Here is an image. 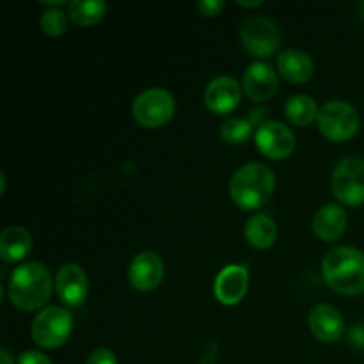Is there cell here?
<instances>
[{
    "instance_id": "obj_13",
    "label": "cell",
    "mask_w": 364,
    "mask_h": 364,
    "mask_svg": "<svg viewBox=\"0 0 364 364\" xmlns=\"http://www.w3.org/2000/svg\"><path fill=\"white\" fill-rule=\"evenodd\" d=\"M164 262L155 251H142L130 262L128 281L137 291H153L164 279Z\"/></svg>"
},
{
    "instance_id": "obj_15",
    "label": "cell",
    "mask_w": 364,
    "mask_h": 364,
    "mask_svg": "<svg viewBox=\"0 0 364 364\" xmlns=\"http://www.w3.org/2000/svg\"><path fill=\"white\" fill-rule=\"evenodd\" d=\"M309 331L323 343H336L345 333V320L341 313L331 304H316L309 311Z\"/></svg>"
},
{
    "instance_id": "obj_12",
    "label": "cell",
    "mask_w": 364,
    "mask_h": 364,
    "mask_svg": "<svg viewBox=\"0 0 364 364\" xmlns=\"http://www.w3.org/2000/svg\"><path fill=\"white\" fill-rule=\"evenodd\" d=\"M279 80H277V71L269 63H252L247 66L242 77V89L245 96L256 103L269 102L276 96Z\"/></svg>"
},
{
    "instance_id": "obj_5",
    "label": "cell",
    "mask_w": 364,
    "mask_h": 364,
    "mask_svg": "<svg viewBox=\"0 0 364 364\" xmlns=\"http://www.w3.org/2000/svg\"><path fill=\"white\" fill-rule=\"evenodd\" d=\"M176 112V100L167 89L151 87L135 96L132 114L142 128H160L169 123Z\"/></svg>"
},
{
    "instance_id": "obj_16",
    "label": "cell",
    "mask_w": 364,
    "mask_h": 364,
    "mask_svg": "<svg viewBox=\"0 0 364 364\" xmlns=\"http://www.w3.org/2000/svg\"><path fill=\"white\" fill-rule=\"evenodd\" d=\"M348 226L347 212L343 206L336 205V203H329L323 205L318 212L313 217L311 228L315 231L316 237L323 242H336L341 238Z\"/></svg>"
},
{
    "instance_id": "obj_25",
    "label": "cell",
    "mask_w": 364,
    "mask_h": 364,
    "mask_svg": "<svg viewBox=\"0 0 364 364\" xmlns=\"http://www.w3.org/2000/svg\"><path fill=\"white\" fill-rule=\"evenodd\" d=\"M85 364H117V358L110 348L100 347L89 354Z\"/></svg>"
},
{
    "instance_id": "obj_29",
    "label": "cell",
    "mask_w": 364,
    "mask_h": 364,
    "mask_svg": "<svg viewBox=\"0 0 364 364\" xmlns=\"http://www.w3.org/2000/svg\"><path fill=\"white\" fill-rule=\"evenodd\" d=\"M237 6L247 7V9H252V7L263 6V2H262V0H255V2H245V0H237Z\"/></svg>"
},
{
    "instance_id": "obj_10",
    "label": "cell",
    "mask_w": 364,
    "mask_h": 364,
    "mask_svg": "<svg viewBox=\"0 0 364 364\" xmlns=\"http://www.w3.org/2000/svg\"><path fill=\"white\" fill-rule=\"evenodd\" d=\"M55 291L66 308H80L89 294L85 270L77 263H64L55 276Z\"/></svg>"
},
{
    "instance_id": "obj_23",
    "label": "cell",
    "mask_w": 364,
    "mask_h": 364,
    "mask_svg": "<svg viewBox=\"0 0 364 364\" xmlns=\"http://www.w3.org/2000/svg\"><path fill=\"white\" fill-rule=\"evenodd\" d=\"M68 14L63 9H46L43 13L39 25H41V31L45 32L50 38H57V36H63L68 28Z\"/></svg>"
},
{
    "instance_id": "obj_6",
    "label": "cell",
    "mask_w": 364,
    "mask_h": 364,
    "mask_svg": "<svg viewBox=\"0 0 364 364\" xmlns=\"http://www.w3.org/2000/svg\"><path fill=\"white\" fill-rule=\"evenodd\" d=\"M320 134L333 142H347L358 134L359 114L355 107H352L343 100H333L320 107L318 119Z\"/></svg>"
},
{
    "instance_id": "obj_26",
    "label": "cell",
    "mask_w": 364,
    "mask_h": 364,
    "mask_svg": "<svg viewBox=\"0 0 364 364\" xmlns=\"http://www.w3.org/2000/svg\"><path fill=\"white\" fill-rule=\"evenodd\" d=\"M16 364H52V361H50V359L43 354V352L25 350L20 354Z\"/></svg>"
},
{
    "instance_id": "obj_18",
    "label": "cell",
    "mask_w": 364,
    "mask_h": 364,
    "mask_svg": "<svg viewBox=\"0 0 364 364\" xmlns=\"http://www.w3.org/2000/svg\"><path fill=\"white\" fill-rule=\"evenodd\" d=\"M32 251V235L21 226H9L0 235V258L4 263L21 262Z\"/></svg>"
},
{
    "instance_id": "obj_20",
    "label": "cell",
    "mask_w": 364,
    "mask_h": 364,
    "mask_svg": "<svg viewBox=\"0 0 364 364\" xmlns=\"http://www.w3.org/2000/svg\"><path fill=\"white\" fill-rule=\"evenodd\" d=\"M66 14L78 27H92L107 14V4L103 0H71Z\"/></svg>"
},
{
    "instance_id": "obj_27",
    "label": "cell",
    "mask_w": 364,
    "mask_h": 364,
    "mask_svg": "<svg viewBox=\"0 0 364 364\" xmlns=\"http://www.w3.org/2000/svg\"><path fill=\"white\" fill-rule=\"evenodd\" d=\"M348 341L352 347L364 348V323H354L348 331Z\"/></svg>"
},
{
    "instance_id": "obj_19",
    "label": "cell",
    "mask_w": 364,
    "mask_h": 364,
    "mask_svg": "<svg viewBox=\"0 0 364 364\" xmlns=\"http://www.w3.org/2000/svg\"><path fill=\"white\" fill-rule=\"evenodd\" d=\"M244 233L251 247L265 251L276 244L277 224L272 217L265 215V213H255L245 223Z\"/></svg>"
},
{
    "instance_id": "obj_8",
    "label": "cell",
    "mask_w": 364,
    "mask_h": 364,
    "mask_svg": "<svg viewBox=\"0 0 364 364\" xmlns=\"http://www.w3.org/2000/svg\"><path fill=\"white\" fill-rule=\"evenodd\" d=\"M244 48L258 59L274 55L281 46V31L276 21L265 16L249 18L240 31Z\"/></svg>"
},
{
    "instance_id": "obj_14",
    "label": "cell",
    "mask_w": 364,
    "mask_h": 364,
    "mask_svg": "<svg viewBox=\"0 0 364 364\" xmlns=\"http://www.w3.org/2000/svg\"><path fill=\"white\" fill-rule=\"evenodd\" d=\"M249 288V272L242 265H228L213 281V294L223 306H237Z\"/></svg>"
},
{
    "instance_id": "obj_2",
    "label": "cell",
    "mask_w": 364,
    "mask_h": 364,
    "mask_svg": "<svg viewBox=\"0 0 364 364\" xmlns=\"http://www.w3.org/2000/svg\"><path fill=\"white\" fill-rule=\"evenodd\" d=\"M323 281L331 290L341 295H359L364 291V252L350 245L333 247L322 262Z\"/></svg>"
},
{
    "instance_id": "obj_1",
    "label": "cell",
    "mask_w": 364,
    "mask_h": 364,
    "mask_svg": "<svg viewBox=\"0 0 364 364\" xmlns=\"http://www.w3.org/2000/svg\"><path fill=\"white\" fill-rule=\"evenodd\" d=\"M55 283L48 269L39 262H28L11 272L7 281V297L20 311L41 309L52 297Z\"/></svg>"
},
{
    "instance_id": "obj_4",
    "label": "cell",
    "mask_w": 364,
    "mask_h": 364,
    "mask_svg": "<svg viewBox=\"0 0 364 364\" xmlns=\"http://www.w3.org/2000/svg\"><path fill=\"white\" fill-rule=\"evenodd\" d=\"M73 331V316L66 308L48 306L43 308L32 320L31 334L38 347L45 350H55L63 347Z\"/></svg>"
},
{
    "instance_id": "obj_3",
    "label": "cell",
    "mask_w": 364,
    "mask_h": 364,
    "mask_svg": "<svg viewBox=\"0 0 364 364\" xmlns=\"http://www.w3.org/2000/svg\"><path fill=\"white\" fill-rule=\"evenodd\" d=\"M276 191V176L265 164L251 162L238 167L230 181V196L240 210H258L265 206Z\"/></svg>"
},
{
    "instance_id": "obj_24",
    "label": "cell",
    "mask_w": 364,
    "mask_h": 364,
    "mask_svg": "<svg viewBox=\"0 0 364 364\" xmlns=\"http://www.w3.org/2000/svg\"><path fill=\"white\" fill-rule=\"evenodd\" d=\"M196 9L205 18H215L223 13L224 2H220V0H199V2H196Z\"/></svg>"
},
{
    "instance_id": "obj_9",
    "label": "cell",
    "mask_w": 364,
    "mask_h": 364,
    "mask_svg": "<svg viewBox=\"0 0 364 364\" xmlns=\"http://www.w3.org/2000/svg\"><path fill=\"white\" fill-rule=\"evenodd\" d=\"M256 148L270 160H284L295 151V134L281 121H265L255 134Z\"/></svg>"
},
{
    "instance_id": "obj_11",
    "label": "cell",
    "mask_w": 364,
    "mask_h": 364,
    "mask_svg": "<svg viewBox=\"0 0 364 364\" xmlns=\"http://www.w3.org/2000/svg\"><path fill=\"white\" fill-rule=\"evenodd\" d=\"M242 85L237 78L230 75H220L208 82L205 89V103L210 112L217 116H226L231 114L242 100Z\"/></svg>"
},
{
    "instance_id": "obj_7",
    "label": "cell",
    "mask_w": 364,
    "mask_h": 364,
    "mask_svg": "<svg viewBox=\"0 0 364 364\" xmlns=\"http://www.w3.org/2000/svg\"><path fill=\"white\" fill-rule=\"evenodd\" d=\"M333 194L341 205H364V159L345 156L336 164L331 176Z\"/></svg>"
},
{
    "instance_id": "obj_22",
    "label": "cell",
    "mask_w": 364,
    "mask_h": 364,
    "mask_svg": "<svg viewBox=\"0 0 364 364\" xmlns=\"http://www.w3.org/2000/svg\"><path fill=\"white\" fill-rule=\"evenodd\" d=\"M252 130H255V123L251 119L230 117V119L220 124V139L231 146L244 144L252 135Z\"/></svg>"
},
{
    "instance_id": "obj_28",
    "label": "cell",
    "mask_w": 364,
    "mask_h": 364,
    "mask_svg": "<svg viewBox=\"0 0 364 364\" xmlns=\"http://www.w3.org/2000/svg\"><path fill=\"white\" fill-rule=\"evenodd\" d=\"M0 364H14L13 355L9 354L7 348H2V350H0Z\"/></svg>"
},
{
    "instance_id": "obj_30",
    "label": "cell",
    "mask_w": 364,
    "mask_h": 364,
    "mask_svg": "<svg viewBox=\"0 0 364 364\" xmlns=\"http://www.w3.org/2000/svg\"><path fill=\"white\" fill-rule=\"evenodd\" d=\"M6 183H7V180H6V173H0V194H4V192H6Z\"/></svg>"
},
{
    "instance_id": "obj_17",
    "label": "cell",
    "mask_w": 364,
    "mask_h": 364,
    "mask_svg": "<svg viewBox=\"0 0 364 364\" xmlns=\"http://www.w3.org/2000/svg\"><path fill=\"white\" fill-rule=\"evenodd\" d=\"M277 73L290 84H306L315 73V64L306 52L290 48L277 57Z\"/></svg>"
},
{
    "instance_id": "obj_31",
    "label": "cell",
    "mask_w": 364,
    "mask_h": 364,
    "mask_svg": "<svg viewBox=\"0 0 364 364\" xmlns=\"http://www.w3.org/2000/svg\"><path fill=\"white\" fill-rule=\"evenodd\" d=\"M358 11H359V14H361V16L364 18V0H363V2L358 4Z\"/></svg>"
},
{
    "instance_id": "obj_21",
    "label": "cell",
    "mask_w": 364,
    "mask_h": 364,
    "mask_svg": "<svg viewBox=\"0 0 364 364\" xmlns=\"http://www.w3.org/2000/svg\"><path fill=\"white\" fill-rule=\"evenodd\" d=\"M318 105L308 95H295L284 103V116L295 127H309L313 121L318 119Z\"/></svg>"
}]
</instances>
